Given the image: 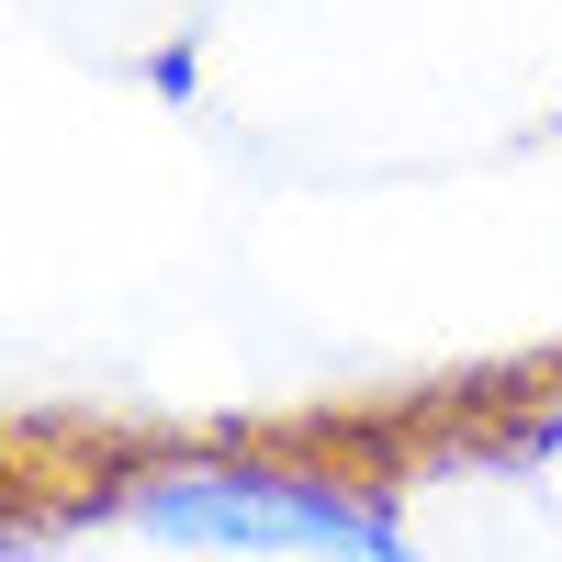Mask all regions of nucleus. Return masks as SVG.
I'll return each instance as SVG.
<instances>
[{
	"label": "nucleus",
	"instance_id": "1",
	"mask_svg": "<svg viewBox=\"0 0 562 562\" xmlns=\"http://www.w3.org/2000/svg\"><path fill=\"white\" fill-rule=\"evenodd\" d=\"M124 529H147L158 551H326V562L405 551L383 495H338L304 473H158L124 495Z\"/></svg>",
	"mask_w": 562,
	"mask_h": 562
}]
</instances>
